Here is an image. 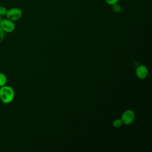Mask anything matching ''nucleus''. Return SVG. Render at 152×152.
Returning a JSON list of instances; mask_svg holds the SVG:
<instances>
[{
	"label": "nucleus",
	"instance_id": "f257e3e1",
	"mask_svg": "<svg viewBox=\"0 0 152 152\" xmlns=\"http://www.w3.org/2000/svg\"><path fill=\"white\" fill-rule=\"evenodd\" d=\"M15 97V92L13 88L10 86L5 85L0 88V100L5 104L12 102Z\"/></svg>",
	"mask_w": 152,
	"mask_h": 152
},
{
	"label": "nucleus",
	"instance_id": "f03ea898",
	"mask_svg": "<svg viewBox=\"0 0 152 152\" xmlns=\"http://www.w3.org/2000/svg\"><path fill=\"white\" fill-rule=\"evenodd\" d=\"M23 15L22 10L18 7H12L7 10L5 16L7 18L13 21L20 20Z\"/></svg>",
	"mask_w": 152,
	"mask_h": 152
},
{
	"label": "nucleus",
	"instance_id": "7ed1b4c3",
	"mask_svg": "<svg viewBox=\"0 0 152 152\" xmlns=\"http://www.w3.org/2000/svg\"><path fill=\"white\" fill-rule=\"evenodd\" d=\"M0 27L2 30L6 33H11L14 31L15 28V25L13 21L8 18L1 19L0 21Z\"/></svg>",
	"mask_w": 152,
	"mask_h": 152
},
{
	"label": "nucleus",
	"instance_id": "20e7f679",
	"mask_svg": "<svg viewBox=\"0 0 152 152\" xmlns=\"http://www.w3.org/2000/svg\"><path fill=\"white\" fill-rule=\"evenodd\" d=\"M135 119V113L132 110H126L122 115L121 121L125 125H129L132 123Z\"/></svg>",
	"mask_w": 152,
	"mask_h": 152
},
{
	"label": "nucleus",
	"instance_id": "39448f33",
	"mask_svg": "<svg viewBox=\"0 0 152 152\" xmlns=\"http://www.w3.org/2000/svg\"><path fill=\"white\" fill-rule=\"evenodd\" d=\"M148 69L145 65H139L137 67L135 73L137 76L140 79H144L147 77L148 75Z\"/></svg>",
	"mask_w": 152,
	"mask_h": 152
},
{
	"label": "nucleus",
	"instance_id": "423d86ee",
	"mask_svg": "<svg viewBox=\"0 0 152 152\" xmlns=\"http://www.w3.org/2000/svg\"><path fill=\"white\" fill-rule=\"evenodd\" d=\"M7 77L6 75L0 72V87H2L7 84Z\"/></svg>",
	"mask_w": 152,
	"mask_h": 152
},
{
	"label": "nucleus",
	"instance_id": "0eeeda50",
	"mask_svg": "<svg viewBox=\"0 0 152 152\" xmlns=\"http://www.w3.org/2000/svg\"><path fill=\"white\" fill-rule=\"evenodd\" d=\"M112 10L115 13H119L121 11V7L118 3L112 5Z\"/></svg>",
	"mask_w": 152,
	"mask_h": 152
},
{
	"label": "nucleus",
	"instance_id": "6e6552de",
	"mask_svg": "<svg viewBox=\"0 0 152 152\" xmlns=\"http://www.w3.org/2000/svg\"><path fill=\"white\" fill-rule=\"evenodd\" d=\"M112 124H113V126L114 127H115V128H119V127H121L123 123H122L121 119H116L113 121Z\"/></svg>",
	"mask_w": 152,
	"mask_h": 152
},
{
	"label": "nucleus",
	"instance_id": "1a4fd4ad",
	"mask_svg": "<svg viewBox=\"0 0 152 152\" xmlns=\"http://www.w3.org/2000/svg\"><path fill=\"white\" fill-rule=\"evenodd\" d=\"M7 12V9L4 6H0V16H5Z\"/></svg>",
	"mask_w": 152,
	"mask_h": 152
},
{
	"label": "nucleus",
	"instance_id": "9d476101",
	"mask_svg": "<svg viewBox=\"0 0 152 152\" xmlns=\"http://www.w3.org/2000/svg\"><path fill=\"white\" fill-rule=\"evenodd\" d=\"M104 1L107 5L112 6L114 4H116L118 3L119 0H104Z\"/></svg>",
	"mask_w": 152,
	"mask_h": 152
},
{
	"label": "nucleus",
	"instance_id": "9b49d317",
	"mask_svg": "<svg viewBox=\"0 0 152 152\" xmlns=\"http://www.w3.org/2000/svg\"><path fill=\"white\" fill-rule=\"evenodd\" d=\"M5 37V32L0 27V43L4 40Z\"/></svg>",
	"mask_w": 152,
	"mask_h": 152
},
{
	"label": "nucleus",
	"instance_id": "f8f14e48",
	"mask_svg": "<svg viewBox=\"0 0 152 152\" xmlns=\"http://www.w3.org/2000/svg\"><path fill=\"white\" fill-rule=\"evenodd\" d=\"M1 19H2V17H1V16H0V21H1Z\"/></svg>",
	"mask_w": 152,
	"mask_h": 152
},
{
	"label": "nucleus",
	"instance_id": "ddd939ff",
	"mask_svg": "<svg viewBox=\"0 0 152 152\" xmlns=\"http://www.w3.org/2000/svg\"><path fill=\"white\" fill-rule=\"evenodd\" d=\"M0 88H1V87H0Z\"/></svg>",
	"mask_w": 152,
	"mask_h": 152
}]
</instances>
